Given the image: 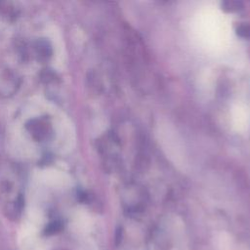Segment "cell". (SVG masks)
Instances as JSON below:
<instances>
[{"label":"cell","mask_w":250,"mask_h":250,"mask_svg":"<svg viewBox=\"0 0 250 250\" xmlns=\"http://www.w3.org/2000/svg\"><path fill=\"white\" fill-rule=\"evenodd\" d=\"M222 9L227 11V12H235L240 10L241 8V3L237 2V1H228V2H224L222 4Z\"/></svg>","instance_id":"1"},{"label":"cell","mask_w":250,"mask_h":250,"mask_svg":"<svg viewBox=\"0 0 250 250\" xmlns=\"http://www.w3.org/2000/svg\"><path fill=\"white\" fill-rule=\"evenodd\" d=\"M236 33L242 38H250V25L249 24H240L236 28Z\"/></svg>","instance_id":"2"}]
</instances>
